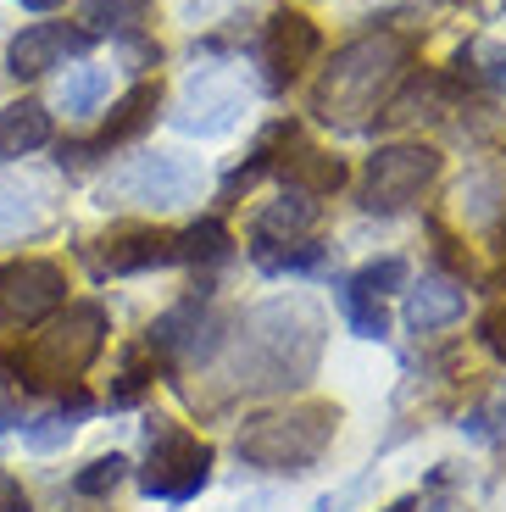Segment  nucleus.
Here are the masks:
<instances>
[{
	"label": "nucleus",
	"mask_w": 506,
	"mask_h": 512,
	"mask_svg": "<svg viewBox=\"0 0 506 512\" xmlns=\"http://www.w3.org/2000/svg\"><path fill=\"white\" fill-rule=\"evenodd\" d=\"M17 6H28V12H56L62 0H17Z\"/></svg>",
	"instance_id": "33"
},
{
	"label": "nucleus",
	"mask_w": 506,
	"mask_h": 512,
	"mask_svg": "<svg viewBox=\"0 0 506 512\" xmlns=\"http://www.w3.org/2000/svg\"><path fill=\"white\" fill-rule=\"evenodd\" d=\"M317 218H323V206L301 190H284L279 201H267L262 212L251 218V240L262 245H284V240H312Z\"/></svg>",
	"instance_id": "16"
},
{
	"label": "nucleus",
	"mask_w": 506,
	"mask_h": 512,
	"mask_svg": "<svg viewBox=\"0 0 506 512\" xmlns=\"http://www.w3.org/2000/svg\"><path fill=\"white\" fill-rule=\"evenodd\" d=\"M406 62H412V39L406 34H390V28L362 34L329 56V67L317 73L306 106H312L317 123L340 128V134H356V128L373 123L384 112V101L401 90Z\"/></svg>",
	"instance_id": "2"
},
{
	"label": "nucleus",
	"mask_w": 506,
	"mask_h": 512,
	"mask_svg": "<svg viewBox=\"0 0 506 512\" xmlns=\"http://www.w3.org/2000/svg\"><path fill=\"white\" fill-rule=\"evenodd\" d=\"M323 56V28L306 12H273L256 39V62L267 67V90H290L295 78H306V67Z\"/></svg>",
	"instance_id": "8"
},
{
	"label": "nucleus",
	"mask_w": 506,
	"mask_h": 512,
	"mask_svg": "<svg viewBox=\"0 0 506 512\" xmlns=\"http://www.w3.org/2000/svg\"><path fill=\"white\" fill-rule=\"evenodd\" d=\"M106 334H112V318H106L101 301H67L56 318L39 323V334L12 357V384H23V390L78 384L95 368V357L106 351Z\"/></svg>",
	"instance_id": "4"
},
{
	"label": "nucleus",
	"mask_w": 506,
	"mask_h": 512,
	"mask_svg": "<svg viewBox=\"0 0 506 512\" xmlns=\"http://www.w3.org/2000/svg\"><path fill=\"white\" fill-rule=\"evenodd\" d=\"M334 301H340V318L351 323L356 340H384V334H390V312H384V301L351 290V284H340V290H334Z\"/></svg>",
	"instance_id": "24"
},
{
	"label": "nucleus",
	"mask_w": 506,
	"mask_h": 512,
	"mask_svg": "<svg viewBox=\"0 0 506 512\" xmlns=\"http://www.w3.org/2000/svg\"><path fill=\"white\" fill-rule=\"evenodd\" d=\"M39 223H45L39 190H28V184H12V179H0V240H17V234L39 229Z\"/></svg>",
	"instance_id": "23"
},
{
	"label": "nucleus",
	"mask_w": 506,
	"mask_h": 512,
	"mask_svg": "<svg viewBox=\"0 0 506 512\" xmlns=\"http://www.w3.org/2000/svg\"><path fill=\"white\" fill-rule=\"evenodd\" d=\"M479 346L506 362V301H490V307L479 312Z\"/></svg>",
	"instance_id": "30"
},
{
	"label": "nucleus",
	"mask_w": 506,
	"mask_h": 512,
	"mask_svg": "<svg viewBox=\"0 0 506 512\" xmlns=\"http://www.w3.org/2000/svg\"><path fill=\"white\" fill-rule=\"evenodd\" d=\"M17 429H23V446H28V451L51 457V451H62L67 440H73L78 418H73V412H62V407H51V412H39V418H23Z\"/></svg>",
	"instance_id": "27"
},
{
	"label": "nucleus",
	"mask_w": 506,
	"mask_h": 512,
	"mask_svg": "<svg viewBox=\"0 0 506 512\" xmlns=\"http://www.w3.org/2000/svg\"><path fill=\"white\" fill-rule=\"evenodd\" d=\"M156 112H162V84H134V90L123 95V101L112 106V117H106V128L95 134V140H73V145H56V162L62 167H89V162H106V156L117 151V145L140 140L145 128L156 123Z\"/></svg>",
	"instance_id": "9"
},
{
	"label": "nucleus",
	"mask_w": 506,
	"mask_h": 512,
	"mask_svg": "<svg viewBox=\"0 0 506 512\" xmlns=\"http://www.w3.org/2000/svg\"><path fill=\"white\" fill-rule=\"evenodd\" d=\"M45 145H51V112L39 101H12L0 112V162H23Z\"/></svg>",
	"instance_id": "18"
},
{
	"label": "nucleus",
	"mask_w": 506,
	"mask_h": 512,
	"mask_svg": "<svg viewBox=\"0 0 506 512\" xmlns=\"http://www.w3.org/2000/svg\"><path fill=\"white\" fill-rule=\"evenodd\" d=\"M151 384H156V357H151L145 346H128V351H123V373H117L106 407H140Z\"/></svg>",
	"instance_id": "25"
},
{
	"label": "nucleus",
	"mask_w": 506,
	"mask_h": 512,
	"mask_svg": "<svg viewBox=\"0 0 506 512\" xmlns=\"http://www.w3.org/2000/svg\"><path fill=\"white\" fill-rule=\"evenodd\" d=\"M462 435L479 440V446H501L506 440V401H490V407H473L462 418Z\"/></svg>",
	"instance_id": "29"
},
{
	"label": "nucleus",
	"mask_w": 506,
	"mask_h": 512,
	"mask_svg": "<svg viewBox=\"0 0 506 512\" xmlns=\"http://www.w3.org/2000/svg\"><path fill=\"white\" fill-rule=\"evenodd\" d=\"M495 251L506 256V212H501V218H495Z\"/></svg>",
	"instance_id": "34"
},
{
	"label": "nucleus",
	"mask_w": 506,
	"mask_h": 512,
	"mask_svg": "<svg viewBox=\"0 0 506 512\" xmlns=\"http://www.w3.org/2000/svg\"><path fill=\"white\" fill-rule=\"evenodd\" d=\"M334 435H340V407L334 401H290V407L251 412L240 423V435H234V451L256 474L295 479L329 457Z\"/></svg>",
	"instance_id": "3"
},
{
	"label": "nucleus",
	"mask_w": 506,
	"mask_h": 512,
	"mask_svg": "<svg viewBox=\"0 0 506 512\" xmlns=\"http://www.w3.org/2000/svg\"><path fill=\"white\" fill-rule=\"evenodd\" d=\"M106 95H112V73L106 67H78V73L62 78V112L67 117H95L106 106Z\"/></svg>",
	"instance_id": "22"
},
{
	"label": "nucleus",
	"mask_w": 506,
	"mask_h": 512,
	"mask_svg": "<svg viewBox=\"0 0 506 512\" xmlns=\"http://www.w3.org/2000/svg\"><path fill=\"white\" fill-rule=\"evenodd\" d=\"M295 134H301L295 123H267L262 134H256V145H251V162H240L234 173H228L223 190H217V201H223V206H240V195H251V190H256V179H262V173H273L279 151L295 140Z\"/></svg>",
	"instance_id": "17"
},
{
	"label": "nucleus",
	"mask_w": 506,
	"mask_h": 512,
	"mask_svg": "<svg viewBox=\"0 0 506 512\" xmlns=\"http://www.w3.org/2000/svg\"><path fill=\"white\" fill-rule=\"evenodd\" d=\"M273 173L284 179V190H301V195H312V201H323V195H334L345 184V162H340V156L306 145L301 134H295V140L279 151Z\"/></svg>",
	"instance_id": "15"
},
{
	"label": "nucleus",
	"mask_w": 506,
	"mask_h": 512,
	"mask_svg": "<svg viewBox=\"0 0 506 512\" xmlns=\"http://www.w3.org/2000/svg\"><path fill=\"white\" fill-rule=\"evenodd\" d=\"M95 268L101 273H151L173 268V229H151V223H128L112 229L106 240H95Z\"/></svg>",
	"instance_id": "12"
},
{
	"label": "nucleus",
	"mask_w": 506,
	"mask_h": 512,
	"mask_svg": "<svg viewBox=\"0 0 506 512\" xmlns=\"http://www.w3.org/2000/svg\"><path fill=\"white\" fill-rule=\"evenodd\" d=\"M201 190V167L190 156H140V162L128 167L117 184H106V201L123 195V201H140V206H178V201H195Z\"/></svg>",
	"instance_id": "10"
},
{
	"label": "nucleus",
	"mask_w": 506,
	"mask_h": 512,
	"mask_svg": "<svg viewBox=\"0 0 506 512\" xmlns=\"http://www.w3.org/2000/svg\"><path fill=\"white\" fill-rule=\"evenodd\" d=\"M317 512H334V501H317Z\"/></svg>",
	"instance_id": "35"
},
{
	"label": "nucleus",
	"mask_w": 506,
	"mask_h": 512,
	"mask_svg": "<svg viewBox=\"0 0 506 512\" xmlns=\"http://www.w3.org/2000/svg\"><path fill=\"white\" fill-rule=\"evenodd\" d=\"M240 106L245 95L234 90V84H223V78H195L190 95H184V106L173 112V128L178 134H201V140H212V134H228V128L240 123Z\"/></svg>",
	"instance_id": "13"
},
{
	"label": "nucleus",
	"mask_w": 506,
	"mask_h": 512,
	"mask_svg": "<svg viewBox=\"0 0 506 512\" xmlns=\"http://www.w3.org/2000/svg\"><path fill=\"white\" fill-rule=\"evenodd\" d=\"M212 446L178 423H151V451H145L140 468V490L151 501H195L206 485H212Z\"/></svg>",
	"instance_id": "6"
},
{
	"label": "nucleus",
	"mask_w": 506,
	"mask_h": 512,
	"mask_svg": "<svg viewBox=\"0 0 506 512\" xmlns=\"http://www.w3.org/2000/svg\"><path fill=\"white\" fill-rule=\"evenodd\" d=\"M89 45H95V34L78 23H28L6 45V67H12V78H45L67 56H84Z\"/></svg>",
	"instance_id": "11"
},
{
	"label": "nucleus",
	"mask_w": 506,
	"mask_h": 512,
	"mask_svg": "<svg viewBox=\"0 0 506 512\" xmlns=\"http://www.w3.org/2000/svg\"><path fill=\"white\" fill-rule=\"evenodd\" d=\"M323 340H329V323L312 295H279L234 318L228 346L217 351L206 379H217V401L301 390L323 368Z\"/></svg>",
	"instance_id": "1"
},
{
	"label": "nucleus",
	"mask_w": 506,
	"mask_h": 512,
	"mask_svg": "<svg viewBox=\"0 0 506 512\" xmlns=\"http://www.w3.org/2000/svg\"><path fill=\"white\" fill-rule=\"evenodd\" d=\"M123 479H128V457H123V451H112V457L84 462V468L73 474V490H78L84 501H101V496H112Z\"/></svg>",
	"instance_id": "28"
},
{
	"label": "nucleus",
	"mask_w": 506,
	"mask_h": 512,
	"mask_svg": "<svg viewBox=\"0 0 506 512\" xmlns=\"http://www.w3.org/2000/svg\"><path fill=\"white\" fill-rule=\"evenodd\" d=\"M245 251H251V262L262 273H317L323 262H329V245H317V240H284V245L251 240Z\"/></svg>",
	"instance_id": "20"
},
{
	"label": "nucleus",
	"mask_w": 506,
	"mask_h": 512,
	"mask_svg": "<svg viewBox=\"0 0 506 512\" xmlns=\"http://www.w3.org/2000/svg\"><path fill=\"white\" fill-rule=\"evenodd\" d=\"M0 512H28L23 485H17V479H6V474H0Z\"/></svg>",
	"instance_id": "31"
},
{
	"label": "nucleus",
	"mask_w": 506,
	"mask_h": 512,
	"mask_svg": "<svg viewBox=\"0 0 506 512\" xmlns=\"http://www.w3.org/2000/svg\"><path fill=\"white\" fill-rule=\"evenodd\" d=\"M379 512H418V496H395L390 507H379Z\"/></svg>",
	"instance_id": "32"
},
{
	"label": "nucleus",
	"mask_w": 506,
	"mask_h": 512,
	"mask_svg": "<svg viewBox=\"0 0 506 512\" xmlns=\"http://www.w3.org/2000/svg\"><path fill=\"white\" fill-rule=\"evenodd\" d=\"M234 256V234L223 218H201L173 234V268H223Z\"/></svg>",
	"instance_id": "19"
},
{
	"label": "nucleus",
	"mask_w": 506,
	"mask_h": 512,
	"mask_svg": "<svg viewBox=\"0 0 506 512\" xmlns=\"http://www.w3.org/2000/svg\"><path fill=\"white\" fill-rule=\"evenodd\" d=\"M345 284H351V290H362V295H373V301H384V295H395V290H406V284H412V262H406V256H379V262L356 268Z\"/></svg>",
	"instance_id": "26"
},
{
	"label": "nucleus",
	"mask_w": 506,
	"mask_h": 512,
	"mask_svg": "<svg viewBox=\"0 0 506 512\" xmlns=\"http://www.w3.org/2000/svg\"><path fill=\"white\" fill-rule=\"evenodd\" d=\"M67 307V273L45 256L0 262V329H39Z\"/></svg>",
	"instance_id": "7"
},
{
	"label": "nucleus",
	"mask_w": 506,
	"mask_h": 512,
	"mask_svg": "<svg viewBox=\"0 0 506 512\" xmlns=\"http://www.w3.org/2000/svg\"><path fill=\"white\" fill-rule=\"evenodd\" d=\"M440 162H445V156L434 151V145H423V140L379 145V151L367 156L362 190H356L362 212H373V218H395V212H406V206L423 201V190L440 179Z\"/></svg>",
	"instance_id": "5"
},
{
	"label": "nucleus",
	"mask_w": 506,
	"mask_h": 512,
	"mask_svg": "<svg viewBox=\"0 0 506 512\" xmlns=\"http://www.w3.org/2000/svg\"><path fill=\"white\" fill-rule=\"evenodd\" d=\"M145 12H151V0H84L78 6V28L89 34H140Z\"/></svg>",
	"instance_id": "21"
},
{
	"label": "nucleus",
	"mask_w": 506,
	"mask_h": 512,
	"mask_svg": "<svg viewBox=\"0 0 506 512\" xmlns=\"http://www.w3.org/2000/svg\"><path fill=\"white\" fill-rule=\"evenodd\" d=\"M462 312H468V290H462V279H451V273H429L423 284H406L401 318L412 334H440V329H451Z\"/></svg>",
	"instance_id": "14"
}]
</instances>
